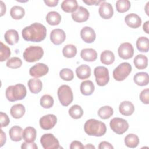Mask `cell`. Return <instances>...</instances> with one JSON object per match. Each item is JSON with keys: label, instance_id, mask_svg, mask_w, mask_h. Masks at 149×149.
I'll return each mask as SVG.
<instances>
[{"label": "cell", "instance_id": "6da1fadb", "mask_svg": "<svg viewBox=\"0 0 149 149\" xmlns=\"http://www.w3.org/2000/svg\"><path fill=\"white\" fill-rule=\"evenodd\" d=\"M23 39L27 41L38 42L43 41L47 35L46 27L40 23H34L24 27L22 31Z\"/></svg>", "mask_w": 149, "mask_h": 149}, {"label": "cell", "instance_id": "7a4b0ae2", "mask_svg": "<svg viewBox=\"0 0 149 149\" xmlns=\"http://www.w3.org/2000/svg\"><path fill=\"white\" fill-rule=\"evenodd\" d=\"M84 130L89 136L101 137L105 134L107 127L104 122L90 119L84 123Z\"/></svg>", "mask_w": 149, "mask_h": 149}, {"label": "cell", "instance_id": "3957f363", "mask_svg": "<svg viewBox=\"0 0 149 149\" xmlns=\"http://www.w3.org/2000/svg\"><path fill=\"white\" fill-rule=\"evenodd\" d=\"M26 94L27 91L25 86L20 83L8 87L5 91L6 97L10 102L24 99Z\"/></svg>", "mask_w": 149, "mask_h": 149}, {"label": "cell", "instance_id": "277c9868", "mask_svg": "<svg viewBox=\"0 0 149 149\" xmlns=\"http://www.w3.org/2000/svg\"><path fill=\"white\" fill-rule=\"evenodd\" d=\"M44 55V50L40 46H30L23 52L24 59L28 62H34L40 60Z\"/></svg>", "mask_w": 149, "mask_h": 149}, {"label": "cell", "instance_id": "5b68a950", "mask_svg": "<svg viewBox=\"0 0 149 149\" xmlns=\"http://www.w3.org/2000/svg\"><path fill=\"white\" fill-rule=\"evenodd\" d=\"M58 97L60 103L64 107L70 105L73 100V92L68 85H62L58 90Z\"/></svg>", "mask_w": 149, "mask_h": 149}, {"label": "cell", "instance_id": "8992f818", "mask_svg": "<svg viewBox=\"0 0 149 149\" xmlns=\"http://www.w3.org/2000/svg\"><path fill=\"white\" fill-rule=\"evenodd\" d=\"M132 66L128 62L119 64L113 71V77L116 81L124 80L132 72Z\"/></svg>", "mask_w": 149, "mask_h": 149}, {"label": "cell", "instance_id": "52a82bcc", "mask_svg": "<svg viewBox=\"0 0 149 149\" xmlns=\"http://www.w3.org/2000/svg\"><path fill=\"white\" fill-rule=\"evenodd\" d=\"M97 84L100 86H105L109 80V72L105 66H97L94 70Z\"/></svg>", "mask_w": 149, "mask_h": 149}, {"label": "cell", "instance_id": "ba28073f", "mask_svg": "<svg viewBox=\"0 0 149 149\" xmlns=\"http://www.w3.org/2000/svg\"><path fill=\"white\" fill-rule=\"evenodd\" d=\"M109 126L112 130L118 134H123L129 128L128 122L125 119L120 118L112 119L110 121Z\"/></svg>", "mask_w": 149, "mask_h": 149}, {"label": "cell", "instance_id": "9c48e42d", "mask_svg": "<svg viewBox=\"0 0 149 149\" xmlns=\"http://www.w3.org/2000/svg\"><path fill=\"white\" fill-rule=\"evenodd\" d=\"M40 143L44 149H57L61 148L58 140L51 133L43 134L40 139Z\"/></svg>", "mask_w": 149, "mask_h": 149}, {"label": "cell", "instance_id": "30bf717a", "mask_svg": "<svg viewBox=\"0 0 149 149\" xmlns=\"http://www.w3.org/2000/svg\"><path fill=\"white\" fill-rule=\"evenodd\" d=\"M57 122V118L55 115L48 114L42 116L39 120L40 127L44 130L53 128Z\"/></svg>", "mask_w": 149, "mask_h": 149}, {"label": "cell", "instance_id": "8fae6325", "mask_svg": "<svg viewBox=\"0 0 149 149\" xmlns=\"http://www.w3.org/2000/svg\"><path fill=\"white\" fill-rule=\"evenodd\" d=\"M119 57L123 59H128L133 57L134 48L129 42H124L120 45L118 49Z\"/></svg>", "mask_w": 149, "mask_h": 149}, {"label": "cell", "instance_id": "7c38bea8", "mask_svg": "<svg viewBox=\"0 0 149 149\" xmlns=\"http://www.w3.org/2000/svg\"><path fill=\"white\" fill-rule=\"evenodd\" d=\"M49 71V68L47 65L42 63H37L29 70V73L30 76L38 78L47 74Z\"/></svg>", "mask_w": 149, "mask_h": 149}, {"label": "cell", "instance_id": "4fadbf2b", "mask_svg": "<svg viewBox=\"0 0 149 149\" xmlns=\"http://www.w3.org/2000/svg\"><path fill=\"white\" fill-rule=\"evenodd\" d=\"M89 16L90 13L88 10L83 6L78 7L77 10L72 13L73 20L77 23H82L87 21Z\"/></svg>", "mask_w": 149, "mask_h": 149}, {"label": "cell", "instance_id": "5bb4252c", "mask_svg": "<svg viewBox=\"0 0 149 149\" xmlns=\"http://www.w3.org/2000/svg\"><path fill=\"white\" fill-rule=\"evenodd\" d=\"M98 13L102 19H109L113 15V9L111 3L104 1L100 4Z\"/></svg>", "mask_w": 149, "mask_h": 149}, {"label": "cell", "instance_id": "9a60e30c", "mask_svg": "<svg viewBox=\"0 0 149 149\" xmlns=\"http://www.w3.org/2000/svg\"><path fill=\"white\" fill-rule=\"evenodd\" d=\"M66 39L65 31L61 29H55L51 31L50 34V40L51 42L56 45H60L64 42Z\"/></svg>", "mask_w": 149, "mask_h": 149}, {"label": "cell", "instance_id": "2e32d148", "mask_svg": "<svg viewBox=\"0 0 149 149\" xmlns=\"http://www.w3.org/2000/svg\"><path fill=\"white\" fill-rule=\"evenodd\" d=\"M80 36L82 40L86 43H92L96 38V34L94 29L90 27H84L80 31Z\"/></svg>", "mask_w": 149, "mask_h": 149}, {"label": "cell", "instance_id": "e0dca14e", "mask_svg": "<svg viewBox=\"0 0 149 149\" xmlns=\"http://www.w3.org/2000/svg\"><path fill=\"white\" fill-rule=\"evenodd\" d=\"M126 24L130 27L137 29L139 27L141 24V19L139 15L136 13H130L125 17Z\"/></svg>", "mask_w": 149, "mask_h": 149}, {"label": "cell", "instance_id": "ac0fdd59", "mask_svg": "<svg viewBox=\"0 0 149 149\" xmlns=\"http://www.w3.org/2000/svg\"><path fill=\"white\" fill-rule=\"evenodd\" d=\"M119 110L122 115L124 116H130L133 113L134 107L130 101H124L120 104Z\"/></svg>", "mask_w": 149, "mask_h": 149}, {"label": "cell", "instance_id": "d6986e66", "mask_svg": "<svg viewBox=\"0 0 149 149\" xmlns=\"http://www.w3.org/2000/svg\"><path fill=\"white\" fill-rule=\"evenodd\" d=\"M4 38L8 44L13 45L19 41V36L16 30L9 29L5 33Z\"/></svg>", "mask_w": 149, "mask_h": 149}, {"label": "cell", "instance_id": "ffe728a7", "mask_svg": "<svg viewBox=\"0 0 149 149\" xmlns=\"http://www.w3.org/2000/svg\"><path fill=\"white\" fill-rule=\"evenodd\" d=\"M80 56L85 61L93 62L97 58V53L93 48H84L81 51Z\"/></svg>", "mask_w": 149, "mask_h": 149}, {"label": "cell", "instance_id": "44dd1931", "mask_svg": "<svg viewBox=\"0 0 149 149\" xmlns=\"http://www.w3.org/2000/svg\"><path fill=\"white\" fill-rule=\"evenodd\" d=\"M91 68L87 65H81L76 69L77 77L81 80L86 79L91 76Z\"/></svg>", "mask_w": 149, "mask_h": 149}, {"label": "cell", "instance_id": "7402d4cb", "mask_svg": "<svg viewBox=\"0 0 149 149\" xmlns=\"http://www.w3.org/2000/svg\"><path fill=\"white\" fill-rule=\"evenodd\" d=\"M61 8L66 13H73L78 8L77 2L76 0H65L61 3Z\"/></svg>", "mask_w": 149, "mask_h": 149}, {"label": "cell", "instance_id": "603a6c76", "mask_svg": "<svg viewBox=\"0 0 149 149\" xmlns=\"http://www.w3.org/2000/svg\"><path fill=\"white\" fill-rule=\"evenodd\" d=\"M80 89L83 95H90L93 93L95 89V87L92 81L85 80L81 82Z\"/></svg>", "mask_w": 149, "mask_h": 149}, {"label": "cell", "instance_id": "cb8c5ba5", "mask_svg": "<svg viewBox=\"0 0 149 149\" xmlns=\"http://www.w3.org/2000/svg\"><path fill=\"white\" fill-rule=\"evenodd\" d=\"M25 107L22 104H17L13 105L10 110L11 116L15 119H19L25 113Z\"/></svg>", "mask_w": 149, "mask_h": 149}, {"label": "cell", "instance_id": "d4e9b609", "mask_svg": "<svg viewBox=\"0 0 149 149\" xmlns=\"http://www.w3.org/2000/svg\"><path fill=\"white\" fill-rule=\"evenodd\" d=\"M27 85L30 91L33 94L40 93L42 88V81L38 79H31L28 81Z\"/></svg>", "mask_w": 149, "mask_h": 149}, {"label": "cell", "instance_id": "484cf974", "mask_svg": "<svg viewBox=\"0 0 149 149\" xmlns=\"http://www.w3.org/2000/svg\"><path fill=\"white\" fill-rule=\"evenodd\" d=\"M134 82L138 86H147L149 83L148 74L146 72L137 73L133 77Z\"/></svg>", "mask_w": 149, "mask_h": 149}, {"label": "cell", "instance_id": "4316f807", "mask_svg": "<svg viewBox=\"0 0 149 149\" xmlns=\"http://www.w3.org/2000/svg\"><path fill=\"white\" fill-rule=\"evenodd\" d=\"M9 134L12 141H19L23 137V129L19 126H14L10 129Z\"/></svg>", "mask_w": 149, "mask_h": 149}, {"label": "cell", "instance_id": "83f0119b", "mask_svg": "<svg viewBox=\"0 0 149 149\" xmlns=\"http://www.w3.org/2000/svg\"><path fill=\"white\" fill-rule=\"evenodd\" d=\"M36 130L31 126L26 127L23 131V138L27 142H34L36 139Z\"/></svg>", "mask_w": 149, "mask_h": 149}, {"label": "cell", "instance_id": "f1b7e54d", "mask_svg": "<svg viewBox=\"0 0 149 149\" xmlns=\"http://www.w3.org/2000/svg\"><path fill=\"white\" fill-rule=\"evenodd\" d=\"M46 21L49 25H58L61 21V16L58 12L51 11L48 12L46 16Z\"/></svg>", "mask_w": 149, "mask_h": 149}, {"label": "cell", "instance_id": "f546056e", "mask_svg": "<svg viewBox=\"0 0 149 149\" xmlns=\"http://www.w3.org/2000/svg\"><path fill=\"white\" fill-rule=\"evenodd\" d=\"M133 63L136 68L138 69H144L148 65V59L146 56L139 54L135 56L133 60Z\"/></svg>", "mask_w": 149, "mask_h": 149}, {"label": "cell", "instance_id": "4dcf8cb0", "mask_svg": "<svg viewBox=\"0 0 149 149\" xmlns=\"http://www.w3.org/2000/svg\"><path fill=\"white\" fill-rule=\"evenodd\" d=\"M137 49L142 52H147L149 50V40L146 37H140L136 41Z\"/></svg>", "mask_w": 149, "mask_h": 149}, {"label": "cell", "instance_id": "1f68e13d", "mask_svg": "<svg viewBox=\"0 0 149 149\" xmlns=\"http://www.w3.org/2000/svg\"><path fill=\"white\" fill-rule=\"evenodd\" d=\"M101 62L104 65H111L115 61V55L113 53L109 50L104 51L100 56Z\"/></svg>", "mask_w": 149, "mask_h": 149}, {"label": "cell", "instance_id": "d6a6232c", "mask_svg": "<svg viewBox=\"0 0 149 149\" xmlns=\"http://www.w3.org/2000/svg\"><path fill=\"white\" fill-rule=\"evenodd\" d=\"M125 145L129 148H135L139 143V139L136 134H128L125 137Z\"/></svg>", "mask_w": 149, "mask_h": 149}, {"label": "cell", "instance_id": "836d02e7", "mask_svg": "<svg viewBox=\"0 0 149 149\" xmlns=\"http://www.w3.org/2000/svg\"><path fill=\"white\" fill-rule=\"evenodd\" d=\"M25 14V10L23 8L20 6H13L10 10V16L15 19L19 20L23 17Z\"/></svg>", "mask_w": 149, "mask_h": 149}, {"label": "cell", "instance_id": "e575fe53", "mask_svg": "<svg viewBox=\"0 0 149 149\" xmlns=\"http://www.w3.org/2000/svg\"><path fill=\"white\" fill-rule=\"evenodd\" d=\"M69 114L73 119H78L83 116V110L80 105H73L69 108Z\"/></svg>", "mask_w": 149, "mask_h": 149}, {"label": "cell", "instance_id": "d590c367", "mask_svg": "<svg viewBox=\"0 0 149 149\" xmlns=\"http://www.w3.org/2000/svg\"><path fill=\"white\" fill-rule=\"evenodd\" d=\"M113 113V108L109 106H104L101 107L98 111V116L103 119H107L112 116Z\"/></svg>", "mask_w": 149, "mask_h": 149}, {"label": "cell", "instance_id": "8d00e7d4", "mask_svg": "<svg viewBox=\"0 0 149 149\" xmlns=\"http://www.w3.org/2000/svg\"><path fill=\"white\" fill-rule=\"evenodd\" d=\"M62 53L65 57L72 58L76 56L77 54V48L76 46L73 44H68L63 47Z\"/></svg>", "mask_w": 149, "mask_h": 149}, {"label": "cell", "instance_id": "74e56055", "mask_svg": "<svg viewBox=\"0 0 149 149\" xmlns=\"http://www.w3.org/2000/svg\"><path fill=\"white\" fill-rule=\"evenodd\" d=\"M130 8V2L128 0H118L116 2V8L118 12L124 13L129 10Z\"/></svg>", "mask_w": 149, "mask_h": 149}, {"label": "cell", "instance_id": "f35d334b", "mask_svg": "<svg viewBox=\"0 0 149 149\" xmlns=\"http://www.w3.org/2000/svg\"><path fill=\"white\" fill-rule=\"evenodd\" d=\"M54 99L49 94H45L40 98V105L44 108L48 109L51 108L54 105Z\"/></svg>", "mask_w": 149, "mask_h": 149}, {"label": "cell", "instance_id": "ab89813d", "mask_svg": "<svg viewBox=\"0 0 149 149\" xmlns=\"http://www.w3.org/2000/svg\"><path fill=\"white\" fill-rule=\"evenodd\" d=\"M1 48H0V61L3 62L8 59L10 55V50L9 47L3 44L2 41L0 42Z\"/></svg>", "mask_w": 149, "mask_h": 149}, {"label": "cell", "instance_id": "60d3db41", "mask_svg": "<svg viewBox=\"0 0 149 149\" xmlns=\"http://www.w3.org/2000/svg\"><path fill=\"white\" fill-rule=\"evenodd\" d=\"M22 65V61L18 57L15 56L9 58L6 63L7 67L12 69H17Z\"/></svg>", "mask_w": 149, "mask_h": 149}, {"label": "cell", "instance_id": "b9f144b4", "mask_svg": "<svg viewBox=\"0 0 149 149\" xmlns=\"http://www.w3.org/2000/svg\"><path fill=\"white\" fill-rule=\"evenodd\" d=\"M60 77L65 81H71L73 79V72L68 68H63L59 72Z\"/></svg>", "mask_w": 149, "mask_h": 149}, {"label": "cell", "instance_id": "7bdbcfd3", "mask_svg": "<svg viewBox=\"0 0 149 149\" xmlns=\"http://www.w3.org/2000/svg\"><path fill=\"white\" fill-rule=\"evenodd\" d=\"M140 101L145 104H149V89L146 88L142 90L140 94Z\"/></svg>", "mask_w": 149, "mask_h": 149}, {"label": "cell", "instance_id": "ee69618b", "mask_svg": "<svg viewBox=\"0 0 149 149\" xmlns=\"http://www.w3.org/2000/svg\"><path fill=\"white\" fill-rule=\"evenodd\" d=\"M0 120H1V127H6L10 123V119L8 116L2 112H0Z\"/></svg>", "mask_w": 149, "mask_h": 149}, {"label": "cell", "instance_id": "f6af8a7d", "mask_svg": "<svg viewBox=\"0 0 149 149\" xmlns=\"http://www.w3.org/2000/svg\"><path fill=\"white\" fill-rule=\"evenodd\" d=\"M21 148L22 149H37L38 147L34 142H24L22 144Z\"/></svg>", "mask_w": 149, "mask_h": 149}, {"label": "cell", "instance_id": "bcb514c9", "mask_svg": "<svg viewBox=\"0 0 149 149\" xmlns=\"http://www.w3.org/2000/svg\"><path fill=\"white\" fill-rule=\"evenodd\" d=\"M70 149H76V148L82 149V148H84V146L80 141L74 140L71 143L70 145Z\"/></svg>", "mask_w": 149, "mask_h": 149}, {"label": "cell", "instance_id": "7dc6e473", "mask_svg": "<svg viewBox=\"0 0 149 149\" xmlns=\"http://www.w3.org/2000/svg\"><path fill=\"white\" fill-rule=\"evenodd\" d=\"M99 149H113V147L107 141H102L98 146Z\"/></svg>", "mask_w": 149, "mask_h": 149}, {"label": "cell", "instance_id": "c3c4849f", "mask_svg": "<svg viewBox=\"0 0 149 149\" xmlns=\"http://www.w3.org/2000/svg\"><path fill=\"white\" fill-rule=\"evenodd\" d=\"M105 1H96V0H87V1H85L83 0V2L85 3H86L88 5H98L99 4H100L101 3L104 2Z\"/></svg>", "mask_w": 149, "mask_h": 149}, {"label": "cell", "instance_id": "681fc988", "mask_svg": "<svg viewBox=\"0 0 149 149\" xmlns=\"http://www.w3.org/2000/svg\"><path fill=\"white\" fill-rule=\"evenodd\" d=\"M44 3L48 6L49 7H54V6H56L58 2H59V1L58 0H51V1H49V0H44Z\"/></svg>", "mask_w": 149, "mask_h": 149}, {"label": "cell", "instance_id": "f907efd6", "mask_svg": "<svg viewBox=\"0 0 149 149\" xmlns=\"http://www.w3.org/2000/svg\"><path fill=\"white\" fill-rule=\"evenodd\" d=\"M6 137L5 133L3 132L2 129H1V145L0 147H2L3 144L6 143Z\"/></svg>", "mask_w": 149, "mask_h": 149}, {"label": "cell", "instance_id": "816d5d0a", "mask_svg": "<svg viewBox=\"0 0 149 149\" xmlns=\"http://www.w3.org/2000/svg\"><path fill=\"white\" fill-rule=\"evenodd\" d=\"M1 3V16H2L6 12V5L2 1H0Z\"/></svg>", "mask_w": 149, "mask_h": 149}, {"label": "cell", "instance_id": "f5cc1de1", "mask_svg": "<svg viewBox=\"0 0 149 149\" xmlns=\"http://www.w3.org/2000/svg\"><path fill=\"white\" fill-rule=\"evenodd\" d=\"M148 24H149V21H147L146 22L143 26V30L147 33V34H148L149 33V28H148Z\"/></svg>", "mask_w": 149, "mask_h": 149}, {"label": "cell", "instance_id": "db71d44e", "mask_svg": "<svg viewBox=\"0 0 149 149\" xmlns=\"http://www.w3.org/2000/svg\"><path fill=\"white\" fill-rule=\"evenodd\" d=\"M95 147L94 146H93L92 144H87L86 146H84V148H95Z\"/></svg>", "mask_w": 149, "mask_h": 149}]
</instances>
